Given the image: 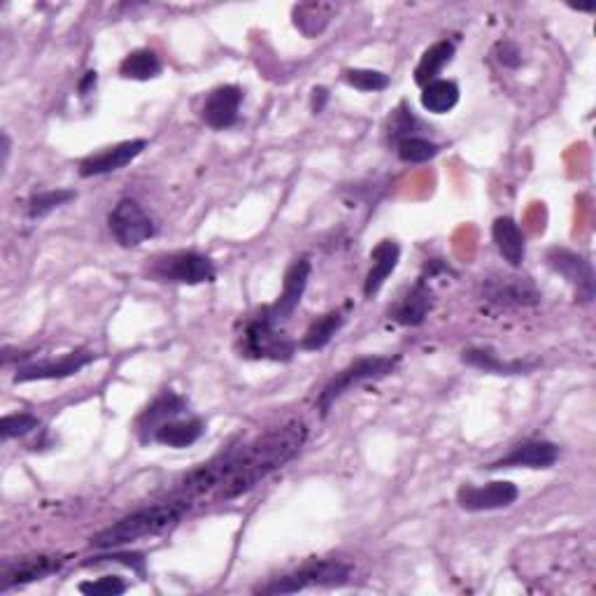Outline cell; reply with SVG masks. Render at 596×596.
<instances>
[{"instance_id": "9a60e30c", "label": "cell", "mask_w": 596, "mask_h": 596, "mask_svg": "<svg viewBox=\"0 0 596 596\" xmlns=\"http://www.w3.org/2000/svg\"><path fill=\"white\" fill-rule=\"evenodd\" d=\"M559 459V447L550 441H524L515 445L506 457L489 464V471L499 468H552Z\"/></svg>"}, {"instance_id": "8fae6325", "label": "cell", "mask_w": 596, "mask_h": 596, "mask_svg": "<svg viewBox=\"0 0 596 596\" xmlns=\"http://www.w3.org/2000/svg\"><path fill=\"white\" fill-rule=\"evenodd\" d=\"M240 103H243V89L240 87L226 84V87L212 89L201 110L203 122L215 131L231 129L240 117Z\"/></svg>"}, {"instance_id": "277c9868", "label": "cell", "mask_w": 596, "mask_h": 596, "mask_svg": "<svg viewBox=\"0 0 596 596\" xmlns=\"http://www.w3.org/2000/svg\"><path fill=\"white\" fill-rule=\"evenodd\" d=\"M352 569L343 562H312L289 576L275 578L273 583L261 585L259 594H296L310 587H340L350 580Z\"/></svg>"}, {"instance_id": "3957f363", "label": "cell", "mask_w": 596, "mask_h": 596, "mask_svg": "<svg viewBox=\"0 0 596 596\" xmlns=\"http://www.w3.org/2000/svg\"><path fill=\"white\" fill-rule=\"evenodd\" d=\"M399 361H401L399 357H380V354L352 361L350 366H345L343 371H338L336 375H333V378L324 385L322 392H319V399H317L319 413H322V417L329 415L333 403H336L343 394L350 392L352 387L364 385V382H368V380L387 378L389 373L396 371Z\"/></svg>"}, {"instance_id": "836d02e7", "label": "cell", "mask_w": 596, "mask_h": 596, "mask_svg": "<svg viewBox=\"0 0 596 596\" xmlns=\"http://www.w3.org/2000/svg\"><path fill=\"white\" fill-rule=\"evenodd\" d=\"M494 56L503 68H520L522 66L520 47H517L515 42H510V40L499 42V45L494 47Z\"/></svg>"}, {"instance_id": "f1b7e54d", "label": "cell", "mask_w": 596, "mask_h": 596, "mask_svg": "<svg viewBox=\"0 0 596 596\" xmlns=\"http://www.w3.org/2000/svg\"><path fill=\"white\" fill-rule=\"evenodd\" d=\"M441 152V147L431 143L427 138H406L401 143H396V154H399L401 161L406 163H427L434 159V156Z\"/></svg>"}, {"instance_id": "e0dca14e", "label": "cell", "mask_w": 596, "mask_h": 596, "mask_svg": "<svg viewBox=\"0 0 596 596\" xmlns=\"http://www.w3.org/2000/svg\"><path fill=\"white\" fill-rule=\"evenodd\" d=\"M63 566V559L59 557H26L19 559V562L5 564L3 566V580H0V592H7L10 587L17 585H26L33 583V580H42L47 576H52Z\"/></svg>"}, {"instance_id": "30bf717a", "label": "cell", "mask_w": 596, "mask_h": 596, "mask_svg": "<svg viewBox=\"0 0 596 596\" xmlns=\"http://www.w3.org/2000/svg\"><path fill=\"white\" fill-rule=\"evenodd\" d=\"M517 496H520V489H517L513 482L496 480V482H487V485L482 487H475V485L459 487L457 503L461 510H466V513H487V510L510 508L517 501Z\"/></svg>"}, {"instance_id": "52a82bcc", "label": "cell", "mask_w": 596, "mask_h": 596, "mask_svg": "<svg viewBox=\"0 0 596 596\" xmlns=\"http://www.w3.org/2000/svg\"><path fill=\"white\" fill-rule=\"evenodd\" d=\"M243 347H245V354H250L254 359L289 361L294 357L298 345L287 336L285 331H280V326L257 317L245 329Z\"/></svg>"}, {"instance_id": "4fadbf2b", "label": "cell", "mask_w": 596, "mask_h": 596, "mask_svg": "<svg viewBox=\"0 0 596 596\" xmlns=\"http://www.w3.org/2000/svg\"><path fill=\"white\" fill-rule=\"evenodd\" d=\"M187 408H189L187 401H184L180 394L166 389V392H163L161 396H156V399L143 410V415L138 417V422H136L138 438L143 443H152L156 429H159L161 424L182 417L184 413H187Z\"/></svg>"}, {"instance_id": "d590c367", "label": "cell", "mask_w": 596, "mask_h": 596, "mask_svg": "<svg viewBox=\"0 0 596 596\" xmlns=\"http://www.w3.org/2000/svg\"><path fill=\"white\" fill-rule=\"evenodd\" d=\"M326 103H329V91H326L324 87L312 89V112H315V115L324 112Z\"/></svg>"}, {"instance_id": "6da1fadb", "label": "cell", "mask_w": 596, "mask_h": 596, "mask_svg": "<svg viewBox=\"0 0 596 596\" xmlns=\"http://www.w3.org/2000/svg\"><path fill=\"white\" fill-rule=\"evenodd\" d=\"M308 438V429L303 422H287L282 427L268 431L257 441L245 447H231V459L226 466L222 480V499H236V496L250 492L268 475L280 471L289 464Z\"/></svg>"}, {"instance_id": "5bb4252c", "label": "cell", "mask_w": 596, "mask_h": 596, "mask_svg": "<svg viewBox=\"0 0 596 596\" xmlns=\"http://www.w3.org/2000/svg\"><path fill=\"white\" fill-rule=\"evenodd\" d=\"M485 298L503 308H529V305L541 303V292L529 278H496L487 280Z\"/></svg>"}, {"instance_id": "d6986e66", "label": "cell", "mask_w": 596, "mask_h": 596, "mask_svg": "<svg viewBox=\"0 0 596 596\" xmlns=\"http://www.w3.org/2000/svg\"><path fill=\"white\" fill-rule=\"evenodd\" d=\"M461 361L494 375H527L538 366V361H503L492 347H471L464 352Z\"/></svg>"}, {"instance_id": "4316f807", "label": "cell", "mask_w": 596, "mask_h": 596, "mask_svg": "<svg viewBox=\"0 0 596 596\" xmlns=\"http://www.w3.org/2000/svg\"><path fill=\"white\" fill-rule=\"evenodd\" d=\"M333 14V5H322V3H310V5H298L294 10V24L298 31L308 38H315L329 26Z\"/></svg>"}, {"instance_id": "5b68a950", "label": "cell", "mask_w": 596, "mask_h": 596, "mask_svg": "<svg viewBox=\"0 0 596 596\" xmlns=\"http://www.w3.org/2000/svg\"><path fill=\"white\" fill-rule=\"evenodd\" d=\"M215 264L205 254L175 252L156 257L149 266V278L156 282H177V285H203L215 280Z\"/></svg>"}, {"instance_id": "1f68e13d", "label": "cell", "mask_w": 596, "mask_h": 596, "mask_svg": "<svg viewBox=\"0 0 596 596\" xmlns=\"http://www.w3.org/2000/svg\"><path fill=\"white\" fill-rule=\"evenodd\" d=\"M40 427V420L31 413H17V415H5L3 422H0V436L3 441H10V438H21L31 434Z\"/></svg>"}, {"instance_id": "603a6c76", "label": "cell", "mask_w": 596, "mask_h": 596, "mask_svg": "<svg viewBox=\"0 0 596 596\" xmlns=\"http://www.w3.org/2000/svg\"><path fill=\"white\" fill-rule=\"evenodd\" d=\"M454 52H457V47H454L452 40H441L436 42V45H431L427 52L422 54L420 63H417L415 82L420 84V87H427L429 82L438 80L443 68L454 59Z\"/></svg>"}, {"instance_id": "2e32d148", "label": "cell", "mask_w": 596, "mask_h": 596, "mask_svg": "<svg viewBox=\"0 0 596 596\" xmlns=\"http://www.w3.org/2000/svg\"><path fill=\"white\" fill-rule=\"evenodd\" d=\"M147 147L145 140H126V143H119L115 147L103 149V152L91 154L89 159L80 163V175L82 177H98L115 173V170H122L129 166L131 161H136L143 149Z\"/></svg>"}, {"instance_id": "4dcf8cb0", "label": "cell", "mask_w": 596, "mask_h": 596, "mask_svg": "<svg viewBox=\"0 0 596 596\" xmlns=\"http://www.w3.org/2000/svg\"><path fill=\"white\" fill-rule=\"evenodd\" d=\"M417 129H422L420 119L413 115V110H408L406 103H401L399 108L392 112V117H389V124H387L389 138H392L394 143H401V140L413 138Z\"/></svg>"}, {"instance_id": "8992f818", "label": "cell", "mask_w": 596, "mask_h": 596, "mask_svg": "<svg viewBox=\"0 0 596 596\" xmlns=\"http://www.w3.org/2000/svg\"><path fill=\"white\" fill-rule=\"evenodd\" d=\"M108 226L112 236L122 247H138L145 240L154 238L156 226L152 217L147 215L143 205L136 198H122L108 217Z\"/></svg>"}, {"instance_id": "7a4b0ae2", "label": "cell", "mask_w": 596, "mask_h": 596, "mask_svg": "<svg viewBox=\"0 0 596 596\" xmlns=\"http://www.w3.org/2000/svg\"><path fill=\"white\" fill-rule=\"evenodd\" d=\"M191 508V499L187 496H173L170 501L156 503V506H147L143 510L122 517V520L112 524V527L103 529L101 534L91 538V545L98 550H115L122 545L136 543L140 538L156 536L161 531L175 527L182 520L184 513Z\"/></svg>"}, {"instance_id": "484cf974", "label": "cell", "mask_w": 596, "mask_h": 596, "mask_svg": "<svg viewBox=\"0 0 596 596\" xmlns=\"http://www.w3.org/2000/svg\"><path fill=\"white\" fill-rule=\"evenodd\" d=\"M459 103V87L450 80H434L427 87H422V105L424 110L434 115H445L457 108Z\"/></svg>"}, {"instance_id": "44dd1931", "label": "cell", "mask_w": 596, "mask_h": 596, "mask_svg": "<svg viewBox=\"0 0 596 596\" xmlns=\"http://www.w3.org/2000/svg\"><path fill=\"white\" fill-rule=\"evenodd\" d=\"M492 238L496 250H499L501 257L506 259L510 266H522L524 254H527V240H524V233L513 217L496 219L492 226Z\"/></svg>"}, {"instance_id": "ffe728a7", "label": "cell", "mask_w": 596, "mask_h": 596, "mask_svg": "<svg viewBox=\"0 0 596 596\" xmlns=\"http://www.w3.org/2000/svg\"><path fill=\"white\" fill-rule=\"evenodd\" d=\"M399 259H401V247L396 245L394 240H382V243H378V247L371 252L373 266L366 275V285H364V294L368 298H373L380 292L389 275H392L396 271V266H399Z\"/></svg>"}, {"instance_id": "d6a6232c", "label": "cell", "mask_w": 596, "mask_h": 596, "mask_svg": "<svg viewBox=\"0 0 596 596\" xmlns=\"http://www.w3.org/2000/svg\"><path fill=\"white\" fill-rule=\"evenodd\" d=\"M77 590H80L82 594H89V596H117V594H124L126 590H129V585H126L122 578L105 576L101 580H89V583H80Z\"/></svg>"}, {"instance_id": "e575fe53", "label": "cell", "mask_w": 596, "mask_h": 596, "mask_svg": "<svg viewBox=\"0 0 596 596\" xmlns=\"http://www.w3.org/2000/svg\"><path fill=\"white\" fill-rule=\"evenodd\" d=\"M103 562H117V564H126V566H131L133 571H138L140 576H145V559H143V555H110V557H98V559H94V562H89V564H103Z\"/></svg>"}, {"instance_id": "7402d4cb", "label": "cell", "mask_w": 596, "mask_h": 596, "mask_svg": "<svg viewBox=\"0 0 596 596\" xmlns=\"http://www.w3.org/2000/svg\"><path fill=\"white\" fill-rule=\"evenodd\" d=\"M203 434H205V422L201 417H187V420H180V417H177V420H170L156 429L152 443H161V445L175 447V450H182V447H189L196 441H201Z\"/></svg>"}, {"instance_id": "8d00e7d4", "label": "cell", "mask_w": 596, "mask_h": 596, "mask_svg": "<svg viewBox=\"0 0 596 596\" xmlns=\"http://www.w3.org/2000/svg\"><path fill=\"white\" fill-rule=\"evenodd\" d=\"M91 87H96V73H94V70H89V73H87V77H84V80H82V84H80V91H82V96H87Z\"/></svg>"}, {"instance_id": "cb8c5ba5", "label": "cell", "mask_w": 596, "mask_h": 596, "mask_svg": "<svg viewBox=\"0 0 596 596\" xmlns=\"http://www.w3.org/2000/svg\"><path fill=\"white\" fill-rule=\"evenodd\" d=\"M345 324V315L340 310H333V312H326L315 322L310 324V329L305 331V336L301 338V343L298 347L305 352H317V350H324L326 345L331 343L333 336L340 331V326Z\"/></svg>"}, {"instance_id": "7c38bea8", "label": "cell", "mask_w": 596, "mask_h": 596, "mask_svg": "<svg viewBox=\"0 0 596 596\" xmlns=\"http://www.w3.org/2000/svg\"><path fill=\"white\" fill-rule=\"evenodd\" d=\"M94 359H96V354L89 352V350L68 352L66 357H61L56 361H40V364L21 366L17 371V375H14V382L21 385V382H33V380L70 378V375L80 373L84 366H89Z\"/></svg>"}, {"instance_id": "9c48e42d", "label": "cell", "mask_w": 596, "mask_h": 596, "mask_svg": "<svg viewBox=\"0 0 596 596\" xmlns=\"http://www.w3.org/2000/svg\"><path fill=\"white\" fill-rule=\"evenodd\" d=\"M548 266L557 275L569 282L578 303H592L594 298V271L592 264L583 254L566 250V247H552L548 252Z\"/></svg>"}, {"instance_id": "f546056e", "label": "cell", "mask_w": 596, "mask_h": 596, "mask_svg": "<svg viewBox=\"0 0 596 596\" xmlns=\"http://www.w3.org/2000/svg\"><path fill=\"white\" fill-rule=\"evenodd\" d=\"M345 82L350 87L366 91V94H378L389 87V75L380 73V70H366V68H350L343 73Z\"/></svg>"}, {"instance_id": "ac0fdd59", "label": "cell", "mask_w": 596, "mask_h": 596, "mask_svg": "<svg viewBox=\"0 0 596 596\" xmlns=\"http://www.w3.org/2000/svg\"><path fill=\"white\" fill-rule=\"evenodd\" d=\"M431 308H434V294H431L427 280L420 278L417 285L389 310V317L401 326H420L429 317Z\"/></svg>"}, {"instance_id": "d4e9b609", "label": "cell", "mask_w": 596, "mask_h": 596, "mask_svg": "<svg viewBox=\"0 0 596 596\" xmlns=\"http://www.w3.org/2000/svg\"><path fill=\"white\" fill-rule=\"evenodd\" d=\"M161 61L152 49H136L131 52L126 59L119 63V75L126 77V80H138V82H147L154 80V77L161 75Z\"/></svg>"}, {"instance_id": "ba28073f", "label": "cell", "mask_w": 596, "mask_h": 596, "mask_svg": "<svg viewBox=\"0 0 596 596\" xmlns=\"http://www.w3.org/2000/svg\"><path fill=\"white\" fill-rule=\"evenodd\" d=\"M310 271H312V264H310L308 257L296 259L294 264L287 268L285 285H282V294L278 296V301L261 310L259 317L266 319V322L275 324V326L285 324L287 319L296 312L298 303H301V298L305 294V287H308V280H310Z\"/></svg>"}, {"instance_id": "83f0119b", "label": "cell", "mask_w": 596, "mask_h": 596, "mask_svg": "<svg viewBox=\"0 0 596 596\" xmlns=\"http://www.w3.org/2000/svg\"><path fill=\"white\" fill-rule=\"evenodd\" d=\"M77 194L73 189H54V191H42V194H35L31 201H28V217L31 219H42L47 217L49 212H54L61 205L73 201Z\"/></svg>"}]
</instances>
